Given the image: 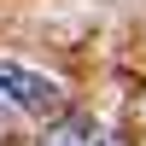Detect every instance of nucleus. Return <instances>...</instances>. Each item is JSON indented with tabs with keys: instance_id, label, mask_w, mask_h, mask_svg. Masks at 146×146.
Segmentation results:
<instances>
[{
	"instance_id": "f257e3e1",
	"label": "nucleus",
	"mask_w": 146,
	"mask_h": 146,
	"mask_svg": "<svg viewBox=\"0 0 146 146\" xmlns=\"http://www.w3.org/2000/svg\"><path fill=\"white\" fill-rule=\"evenodd\" d=\"M0 94H6V105H18V111H29V117L58 111V100H64V88H58L53 76L18 64V58H0Z\"/></svg>"
},
{
	"instance_id": "f03ea898",
	"label": "nucleus",
	"mask_w": 146,
	"mask_h": 146,
	"mask_svg": "<svg viewBox=\"0 0 146 146\" xmlns=\"http://www.w3.org/2000/svg\"><path fill=\"white\" fill-rule=\"evenodd\" d=\"M41 146H100V129H94L88 117H64V123H58Z\"/></svg>"
}]
</instances>
